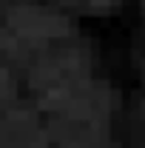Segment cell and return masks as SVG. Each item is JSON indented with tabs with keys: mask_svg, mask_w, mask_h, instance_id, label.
Returning <instances> with one entry per match:
<instances>
[{
	"mask_svg": "<svg viewBox=\"0 0 145 148\" xmlns=\"http://www.w3.org/2000/svg\"><path fill=\"white\" fill-rule=\"evenodd\" d=\"M91 3H97V6H108V3H114V0H91Z\"/></svg>",
	"mask_w": 145,
	"mask_h": 148,
	"instance_id": "5b68a950",
	"label": "cell"
},
{
	"mask_svg": "<svg viewBox=\"0 0 145 148\" xmlns=\"http://www.w3.org/2000/svg\"><path fill=\"white\" fill-rule=\"evenodd\" d=\"M9 88H12V86H9V77H6V71H3V69H0V103L6 100Z\"/></svg>",
	"mask_w": 145,
	"mask_h": 148,
	"instance_id": "277c9868",
	"label": "cell"
},
{
	"mask_svg": "<svg viewBox=\"0 0 145 148\" xmlns=\"http://www.w3.org/2000/svg\"><path fill=\"white\" fill-rule=\"evenodd\" d=\"M85 77V60L80 54H60L51 57L49 63H43L34 71V86L40 91H51V88H60L66 83H74V80H83Z\"/></svg>",
	"mask_w": 145,
	"mask_h": 148,
	"instance_id": "7a4b0ae2",
	"label": "cell"
},
{
	"mask_svg": "<svg viewBox=\"0 0 145 148\" xmlns=\"http://www.w3.org/2000/svg\"><path fill=\"white\" fill-rule=\"evenodd\" d=\"M0 148H46V134L26 114H14L3 123Z\"/></svg>",
	"mask_w": 145,
	"mask_h": 148,
	"instance_id": "3957f363",
	"label": "cell"
},
{
	"mask_svg": "<svg viewBox=\"0 0 145 148\" xmlns=\"http://www.w3.org/2000/svg\"><path fill=\"white\" fill-rule=\"evenodd\" d=\"M12 29L23 37H31V40H49V37H63L71 32V23L57 14L51 9H43V6H14L12 14H9Z\"/></svg>",
	"mask_w": 145,
	"mask_h": 148,
	"instance_id": "6da1fadb",
	"label": "cell"
}]
</instances>
